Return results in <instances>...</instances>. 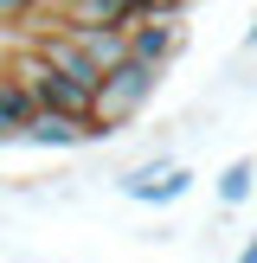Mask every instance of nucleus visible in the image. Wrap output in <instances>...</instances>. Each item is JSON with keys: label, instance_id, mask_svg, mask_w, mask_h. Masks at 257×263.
Wrapping results in <instances>:
<instances>
[{"label": "nucleus", "instance_id": "f257e3e1", "mask_svg": "<svg viewBox=\"0 0 257 263\" xmlns=\"http://www.w3.org/2000/svg\"><path fill=\"white\" fill-rule=\"evenodd\" d=\"M161 64H148V58H135L128 51L122 64H109V71L97 77V97H90V116L103 122V135H122L128 122H141V109L154 103V90H161Z\"/></svg>", "mask_w": 257, "mask_h": 263}, {"label": "nucleus", "instance_id": "f03ea898", "mask_svg": "<svg viewBox=\"0 0 257 263\" xmlns=\"http://www.w3.org/2000/svg\"><path fill=\"white\" fill-rule=\"evenodd\" d=\"M116 193L161 212V205H180V199L193 193V167L174 161V154H148V161H135V167H122V174H116Z\"/></svg>", "mask_w": 257, "mask_h": 263}, {"label": "nucleus", "instance_id": "7ed1b4c3", "mask_svg": "<svg viewBox=\"0 0 257 263\" xmlns=\"http://www.w3.org/2000/svg\"><path fill=\"white\" fill-rule=\"evenodd\" d=\"M20 141H26V148H45V154H71V148H90V141H109V135H103V122H97V116L32 103V116H26Z\"/></svg>", "mask_w": 257, "mask_h": 263}, {"label": "nucleus", "instance_id": "20e7f679", "mask_svg": "<svg viewBox=\"0 0 257 263\" xmlns=\"http://www.w3.org/2000/svg\"><path fill=\"white\" fill-rule=\"evenodd\" d=\"M128 51L167 71V64L187 51V13H135V20H128Z\"/></svg>", "mask_w": 257, "mask_h": 263}, {"label": "nucleus", "instance_id": "39448f33", "mask_svg": "<svg viewBox=\"0 0 257 263\" xmlns=\"http://www.w3.org/2000/svg\"><path fill=\"white\" fill-rule=\"evenodd\" d=\"M64 26H71V20H64ZM71 39L97 58V71H109V64L128 58V26H71Z\"/></svg>", "mask_w": 257, "mask_h": 263}, {"label": "nucleus", "instance_id": "423d86ee", "mask_svg": "<svg viewBox=\"0 0 257 263\" xmlns=\"http://www.w3.org/2000/svg\"><path fill=\"white\" fill-rule=\"evenodd\" d=\"M26 116H32V90H26L20 77L0 64V148H7V141H20Z\"/></svg>", "mask_w": 257, "mask_h": 263}, {"label": "nucleus", "instance_id": "0eeeda50", "mask_svg": "<svg viewBox=\"0 0 257 263\" xmlns=\"http://www.w3.org/2000/svg\"><path fill=\"white\" fill-rule=\"evenodd\" d=\"M257 199V161H225V174H218V205H244Z\"/></svg>", "mask_w": 257, "mask_h": 263}, {"label": "nucleus", "instance_id": "6e6552de", "mask_svg": "<svg viewBox=\"0 0 257 263\" xmlns=\"http://www.w3.org/2000/svg\"><path fill=\"white\" fill-rule=\"evenodd\" d=\"M58 13V0H0V32H26V26H39V20H51Z\"/></svg>", "mask_w": 257, "mask_h": 263}, {"label": "nucleus", "instance_id": "1a4fd4ad", "mask_svg": "<svg viewBox=\"0 0 257 263\" xmlns=\"http://www.w3.org/2000/svg\"><path fill=\"white\" fill-rule=\"evenodd\" d=\"M193 0H141V13H187Z\"/></svg>", "mask_w": 257, "mask_h": 263}, {"label": "nucleus", "instance_id": "9d476101", "mask_svg": "<svg viewBox=\"0 0 257 263\" xmlns=\"http://www.w3.org/2000/svg\"><path fill=\"white\" fill-rule=\"evenodd\" d=\"M238 263H257V238H244V244H238Z\"/></svg>", "mask_w": 257, "mask_h": 263}, {"label": "nucleus", "instance_id": "9b49d317", "mask_svg": "<svg viewBox=\"0 0 257 263\" xmlns=\"http://www.w3.org/2000/svg\"><path fill=\"white\" fill-rule=\"evenodd\" d=\"M244 51H257V13H251V26H244Z\"/></svg>", "mask_w": 257, "mask_h": 263}]
</instances>
